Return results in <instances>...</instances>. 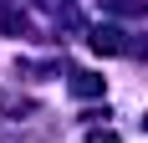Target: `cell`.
Returning a JSON list of instances; mask_svg holds the SVG:
<instances>
[{
  "mask_svg": "<svg viewBox=\"0 0 148 143\" xmlns=\"http://www.w3.org/2000/svg\"><path fill=\"white\" fill-rule=\"evenodd\" d=\"M77 92H82V97H92V92H102V82H97V77H92V72H77Z\"/></svg>",
  "mask_w": 148,
  "mask_h": 143,
  "instance_id": "cell-2",
  "label": "cell"
},
{
  "mask_svg": "<svg viewBox=\"0 0 148 143\" xmlns=\"http://www.w3.org/2000/svg\"><path fill=\"white\" fill-rule=\"evenodd\" d=\"M87 143H118V133H87Z\"/></svg>",
  "mask_w": 148,
  "mask_h": 143,
  "instance_id": "cell-3",
  "label": "cell"
},
{
  "mask_svg": "<svg viewBox=\"0 0 148 143\" xmlns=\"http://www.w3.org/2000/svg\"><path fill=\"white\" fill-rule=\"evenodd\" d=\"M92 46H97V51H118V31H112V26H107V31H97V36H92Z\"/></svg>",
  "mask_w": 148,
  "mask_h": 143,
  "instance_id": "cell-1",
  "label": "cell"
},
{
  "mask_svg": "<svg viewBox=\"0 0 148 143\" xmlns=\"http://www.w3.org/2000/svg\"><path fill=\"white\" fill-rule=\"evenodd\" d=\"M143 128H148V118H143Z\"/></svg>",
  "mask_w": 148,
  "mask_h": 143,
  "instance_id": "cell-4",
  "label": "cell"
}]
</instances>
